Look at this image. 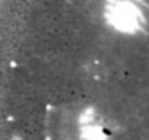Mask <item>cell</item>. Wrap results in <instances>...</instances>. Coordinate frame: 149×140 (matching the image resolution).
<instances>
[{"instance_id":"6da1fadb","label":"cell","mask_w":149,"mask_h":140,"mask_svg":"<svg viewBox=\"0 0 149 140\" xmlns=\"http://www.w3.org/2000/svg\"><path fill=\"white\" fill-rule=\"evenodd\" d=\"M142 127H143L146 131H149V114L142 118Z\"/></svg>"}]
</instances>
